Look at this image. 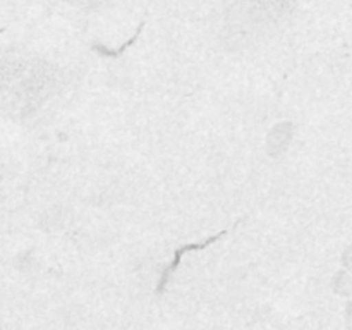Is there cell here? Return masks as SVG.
Wrapping results in <instances>:
<instances>
[{
  "label": "cell",
  "instance_id": "cell-1",
  "mask_svg": "<svg viewBox=\"0 0 352 330\" xmlns=\"http://www.w3.org/2000/svg\"><path fill=\"white\" fill-rule=\"evenodd\" d=\"M54 88V72L43 60L0 52V103L14 112H31Z\"/></svg>",
  "mask_w": 352,
  "mask_h": 330
},
{
  "label": "cell",
  "instance_id": "cell-2",
  "mask_svg": "<svg viewBox=\"0 0 352 330\" xmlns=\"http://www.w3.org/2000/svg\"><path fill=\"white\" fill-rule=\"evenodd\" d=\"M248 7H253L256 12L270 14L272 10H277L285 7V0H243Z\"/></svg>",
  "mask_w": 352,
  "mask_h": 330
},
{
  "label": "cell",
  "instance_id": "cell-3",
  "mask_svg": "<svg viewBox=\"0 0 352 330\" xmlns=\"http://www.w3.org/2000/svg\"><path fill=\"white\" fill-rule=\"evenodd\" d=\"M71 2H74V0H71ZM78 2H95V0H78Z\"/></svg>",
  "mask_w": 352,
  "mask_h": 330
}]
</instances>
